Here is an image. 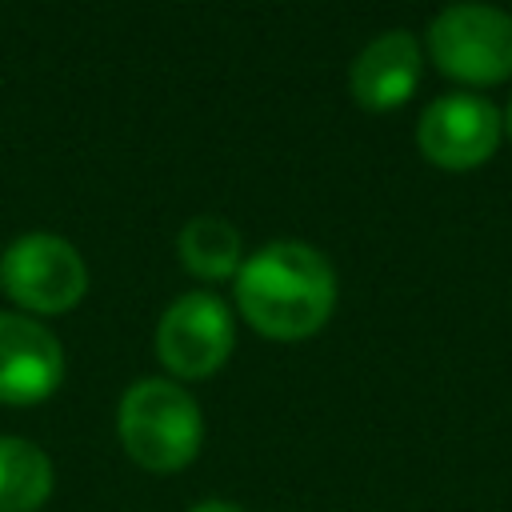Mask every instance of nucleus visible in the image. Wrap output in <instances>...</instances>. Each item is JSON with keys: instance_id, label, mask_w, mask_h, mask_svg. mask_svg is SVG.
I'll return each mask as SVG.
<instances>
[{"instance_id": "11", "label": "nucleus", "mask_w": 512, "mask_h": 512, "mask_svg": "<svg viewBox=\"0 0 512 512\" xmlns=\"http://www.w3.org/2000/svg\"><path fill=\"white\" fill-rule=\"evenodd\" d=\"M188 512H244V508H236V504H228V500H200V504H192Z\"/></svg>"}, {"instance_id": "10", "label": "nucleus", "mask_w": 512, "mask_h": 512, "mask_svg": "<svg viewBox=\"0 0 512 512\" xmlns=\"http://www.w3.org/2000/svg\"><path fill=\"white\" fill-rule=\"evenodd\" d=\"M180 264L200 280H224L240 272V232L220 216H196L176 240Z\"/></svg>"}, {"instance_id": "5", "label": "nucleus", "mask_w": 512, "mask_h": 512, "mask_svg": "<svg viewBox=\"0 0 512 512\" xmlns=\"http://www.w3.org/2000/svg\"><path fill=\"white\" fill-rule=\"evenodd\" d=\"M232 352V312L212 292H184L156 324V356L180 380L212 376Z\"/></svg>"}, {"instance_id": "4", "label": "nucleus", "mask_w": 512, "mask_h": 512, "mask_svg": "<svg viewBox=\"0 0 512 512\" xmlns=\"http://www.w3.org/2000/svg\"><path fill=\"white\" fill-rule=\"evenodd\" d=\"M0 288L8 300H16L28 312L56 316L80 304L88 288V268L80 252L48 232L20 236L0 256Z\"/></svg>"}, {"instance_id": "7", "label": "nucleus", "mask_w": 512, "mask_h": 512, "mask_svg": "<svg viewBox=\"0 0 512 512\" xmlns=\"http://www.w3.org/2000/svg\"><path fill=\"white\" fill-rule=\"evenodd\" d=\"M64 380L60 340L20 312H0V404H40Z\"/></svg>"}, {"instance_id": "8", "label": "nucleus", "mask_w": 512, "mask_h": 512, "mask_svg": "<svg viewBox=\"0 0 512 512\" xmlns=\"http://www.w3.org/2000/svg\"><path fill=\"white\" fill-rule=\"evenodd\" d=\"M416 84H420V44L404 28L364 44L348 72L352 100L368 112L400 108L416 92Z\"/></svg>"}, {"instance_id": "12", "label": "nucleus", "mask_w": 512, "mask_h": 512, "mask_svg": "<svg viewBox=\"0 0 512 512\" xmlns=\"http://www.w3.org/2000/svg\"><path fill=\"white\" fill-rule=\"evenodd\" d=\"M504 124H508V136H512V104H508V116H504Z\"/></svg>"}, {"instance_id": "9", "label": "nucleus", "mask_w": 512, "mask_h": 512, "mask_svg": "<svg viewBox=\"0 0 512 512\" xmlns=\"http://www.w3.org/2000/svg\"><path fill=\"white\" fill-rule=\"evenodd\" d=\"M52 496V460L20 436H0V512H36Z\"/></svg>"}, {"instance_id": "6", "label": "nucleus", "mask_w": 512, "mask_h": 512, "mask_svg": "<svg viewBox=\"0 0 512 512\" xmlns=\"http://www.w3.org/2000/svg\"><path fill=\"white\" fill-rule=\"evenodd\" d=\"M420 152L436 164V168H476L496 152L500 140V112L472 92H448L436 96L424 112H420V128H416Z\"/></svg>"}, {"instance_id": "3", "label": "nucleus", "mask_w": 512, "mask_h": 512, "mask_svg": "<svg viewBox=\"0 0 512 512\" xmlns=\"http://www.w3.org/2000/svg\"><path fill=\"white\" fill-rule=\"evenodd\" d=\"M428 52L444 76L496 84L512 76V16L492 4H448L428 24Z\"/></svg>"}, {"instance_id": "2", "label": "nucleus", "mask_w": 512, "mask_h": 512, "mask_svg": "<svg viewBox=\"0 0 512 512\" xmlns=\"http://www.w3.org/2000/svg\"><path fill=\"white\" fill-rule=\"evenodd\" d=\"M116 432L124 452L148 472H180L196 460L204 420L196 400L172 380H140L120 396Z\"/></svg>"}, {"instance_id": "1", "label": "nucleus", "mask_w": 512, "mask_h": 512, "mask_svg": "<svg viewBox=\"0 0 512 512\" xmlns=\"http://www.w3.org/2000/svg\"><path fill=\"white\" fill-rule=\"evenodd\" d=\"M332 304L336 272L300 240L264 244L236 272V308L268 340H304L320 332Z\"/></svg>"}]
</instances>
